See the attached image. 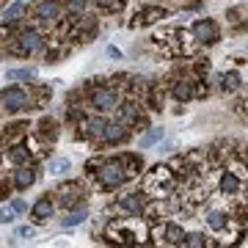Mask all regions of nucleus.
<instances>
[{
  "mask_svg": "<svg viewBox=\"0 0 248 248\" xmlns=\"http://www.w3.org/2000/svg\"><path fill=\"white\" fill-rule=\"evenodd\" d=\"M157 17H163V11H157V9H149V11H143V22H155Z\"/></svg>",
  "mask_w": 248,
  "mask_h": 248,
  "instance_id": "28",
  "label": "nucleus"
},
{
  "mask_svg": "<svg viewBox=\"0 0 248 248\" xmlns=\"http://www.w3.org/2000/svg\"><path fill=\"white\" fill-rule=\"evenodd\" d=\"M163 243H171V246H182V243H185V234H182V229H179L177 223H169V226H166Z\"/></svg>",
  "mask_w": 248,
  "mask_h": 248,
  "instance_id": "12",
  "label": "nucleus"
},
{
  "mask_svg": "<svg viewBox=\"0 0 248 248\" xmlns=\"http://www.w3.org/2000/svg\"><path fill=\"white\" fill-rule=\"evenodd\" d=\"M146 223L138 218H127L122 223H110L108 226V240L113 243H143L146 240Z\"/></svg>",
  "mask_w": 248,
  "mask_h": 248,
  "instance_id": "1",
  "label": "nucleus"
},
{
  "mask_svg": "<svg viewBox=\"0 0 248 248\" xmlns=\"http://www.w3.org/2000/svg\"><path fill=\"white\" fill-rule=\"evenodd\" d=\"M33 179H36V174L31 169H19L17 171V187H19V190L31 187V185H33Z\"/></svg>",
  "mask_w": 248,
  "mask_h": 248,
  "instance_id": "17",
  "label": "nucleus"
},
{
  "mask_svg": "<svg viewBox=\"0 0 248 248\" xmlns=\"http://www.w3.org/2000/svg\"><path fill=\"white\" fill-rule=\"evenodd\" d=\"M69 9H75V11H83V9H86V0H69Z\"/></svg>",
  "mask_w": 248,
  "mask_h": 248,
  "instance_id": "30",
  "label": "nucleus"
},
{
  "mask_svg": "<svg viewBox=\"0 0 248 248\" xmlns=\"http://www.w3.org/2000/svg\"><path fill=\"white\" fill-rule=\"evenodd\" d=\"M207 223H210V229L221 232V229H226L229 218H226V213H221V210H213V213H207Z\"/></svg>",
  "mask_w": 248,
  "mask_h": 248,
  "instance_id": "13",
  "label": "nucleus"
},
{
  "mask_svg": "<svg viewBox=\"0 0 248 248\" xmlns=\"http://www.w3.org/2000/svg\"><path fill=\"white\" fill-rule=\"evenodd\" d=\"M39 45H42V39L36 31H25L19 36V53H33V50H39Z\"/></svg>",
  "mask_w": 248,
  "mask_h": 248,
  "instance_id": "9",
  "label": "nucleus"
},
{
  "mask_svg": "<svg viewBox=\"0 0 248 248\" xmlns=\"http://www.w3.org/2000/svg\"><path fill=\"white\" fill-rule=\"evenodd\" d=\"M141 204H143V199L138 193L124 196V199H122V207H124V210H130V213H138V210H141Z\"/></svg>",
  "mask_w": 248,
  "mask_h": 248,
  "instance_id": "19",
  "label": "nucleus"
},
{
  "mask_svg": "<svg viewBox=\"0 0 248 248\" xmlns=\"http://www.w3.org/2000/svg\"><path fill=\"white\" fill-rule=\"evenodd\" d=\"M105 141H110V143H116V141H122L124 138V124H108L105 127V135H102Z\"/></svg>",
  "mask_w": 248,
  "mask_h": 248,
  "instance_id": "15",
  "label": "nucleus"
},
{
  "mask_svg": "<svg viewBox=\"0 0 248 248\" xmlns=\"http://www.w3.org/2000/svg\"><path fill=\"white\" fill-rule=\"evenodd\" d=\"M50 215H53V202L45 196V199H39V202L33 204V221L45 223V221H50Z\"/></svg>",
  "mask_w": 248,
  "mask_h": 248,
  "instance_id": "7",
  "label": "nucleus"
},
{
  "mask_svg": "<svg viewBox=\"0 0 248 248\" xmlns=\"http://www.w3.org/2000/svg\"><path fill=\"white\" fill-rule=\"evenodd\" d=\"M102 9H108V11H116V9H122V0H97Z\"/></svg>",
  "mask_w": 248,
  "mask_h": 248,
  "instance_id": "26",
  "label": "nucleus"
},
{
  "mask_svg": "<svg viewBox=\"0 0 248 248\" xmlns=\"http://www.w3.org/2000/svg\"><path fill=\"white\" fill-rule=\"evenodd\" d=\"M97 177H99V182L105 187H119V185H124V179H127V171H124V160H110V163H102L99 166V171H97Z\"/></svg>",
  "mask_w": 248,
  "mask_h": 248,
  "instance_id": "2",
  "label": "nucleus"
},
{
  "mask_svg": "<svg viewBox=\"0 0 248 248\" xmlns=\"http://www.w3.org/2000/svg\"><path fill=\"white\" fill-rule=\"evenodd\" d=\"M9 157L14 160V163H28V149H22V146H14V149L9 152Z\"/></svg>",
  "mask_w": 248,
  "mask_h": 248,
  "instance_id": "24",
  "label": "nucleus"
},
{
  "mask_svg": "<svg viewBox=\"0 0 248 248\" xmlns=\"http://www.w3.org/2000/svg\"><path fill=\"white\" fill-rule=\"evenodd\" d=\"M17 210H14V204H9V207H0V223H11L14 218H17Z\"/></svg>",
  "mask_w": 248,
  "mask_h": 248,
  "instance_id": "23",
  "label": "nucleus"
},
{
  "mask_svg": "<svg viewBox=\"0 0 248 248\" xmlns=\"http://www.w3.org/2000/svg\"><path fill=\"white\" fill-rule=\"evenodd\" d=\"M91 105L97 108V110H110V108H116V91L94 89L91 91Z\"/></svg>",
  "mask_w": 248,
  "mask_h": 248,
  "instance_id": "6",
  "label": "nucleus"
},
{
  "mask_svg": "<svg viewBox=\"0 0 248 248\" xmlns=\"http://www.w3.org/2000/svg\"><path fill=\"white\" fill-rule=\"evenodd\" d=\"M108 55H110V58H116V61H119V58H122V50H116V47H108Z\"/></svg>",
  "mask_w": 248,
  "mask_h": 248,
  "instance_id": "31",
  "label": "nucleus"
},
{
  "mask_svg": "<svg viewBox=\"0 0 248 248\" xmlns=\"http://www.w3.org/2000/svg\"><path fill=\"white\" fill-rule=\"evenodd\" d=\"M174 185V179H171V171L157 166V169H152V174L146 177V193L152 196H166Z\"/></svg>",
  "mask_w": 248,
  "mask_h": 248,
  "instance_id": "3",
  "label": "nucleus"
},
{
  "mask_svg": "<svg viewBox=\"0 0 248 248\" xmlns=\"http://www.w3.org/2000/svg\"><path fill=\"white\" fill-rule=\"evenodd\" d=\"M61 14V9H58V3L55 0H42L39 3V9H36V17L39 19H55Z\"/></svg>",
  "mask_w": 248,
  "mask_h": 248,
  "instance_id": "10",
  "label": "nucleus"
},
{
  "mask_svg": "<svg viewBox=\"0 0 248 248\" xmlns=\"http://www.w3.org/2000/svg\"><path fill=\"white\" fill-rule=\"evenodd\" d=\"M182 246H204V237L202 234H187V240L182 243Z\"/></svg>",
  "mask_w": 248,
  "mask_h": 248,
  "instance_id": "29",
  "label": "nucleus"
},
{
  "mask_svg": "<svg viewBox=\"0 0 248 248\" xmlns=\"http://www.w3.org/2000/svg\"><path fill=\"white\" fill-rule=\"evenodd\" d=\"M72 171V160L69 157H58L50 163V174H55V177H63V174H69Z\"/></svg>",
  "mask_w": 248,
  "mask_h": 248,
  "instance_id": "14",
  "label": "nucleus"
},
{
  "mask_svg": "<svg viewBox=\"0 0 248 248\" xmlns=\"http://www.w3.org/2000/svg\"><path fill=\"white\" fill-rule=\"evenodd\" d=\"M86 221V210H75V213H69L66 218H63V229H69V226H78V223Z\"/></svg>",
  "mask_w": 248,
  "mask_h": 248,
  "instance_id": "20",
  "label": "nucleus"
},
{
  "mask_svg": "<svg viewBox=\"0 0 248 248\" xmlns=\"http://www.w3.org/2000/svg\"><path fill=\"white\" fill-rule=\"evenodd\" d=\"M174 97L182 99V102L193 97V89H190V83H187V80H179L177 86H174Z\"/></svg>",
  "mask_w": 248,
  "mask_h": 248,
  "instance_id": "18",
  "label": "nucleus"
},
{
  "mask_svg": "<svg viewBox=\"0 0 248 248\" xmlns=\"http://www.w3.org/2000/svg\"><path fill=\"white\" fill-rule=\"evenodd\" d=\"M193 36L204 45H213V42H218V25L213 19H199L193 25Z\"/></svg>",
  "mask_w": 248,
  "mask_h": 248,
  "instance_id": "5",
  "label": "nucleus"
},
{
  "mask_svg": "<svg viewBox=\"0 0 248 248\" xmlns=\"http://www.w3.org/2000/svg\"><path fill=\"white\" fill-rule=\"evenodd\" d=\"M11 204H14V210H17V213H25V202H19V199H17V202H11Z\"/></svg>",
  "mask_w": 248,
  "mask_h": 248,
  "instance_id": "32",
  "label": "nucleus"
},
{
  "mask_svg": "<svg viewBox=\"0 0 248 248\" xmlns=\"http://www.w3.org/2000/svg\"><path fill=\"white\" fill-rule=\"evenodd\" d=\"M163 135H166V130H163V127H152L149 133H143L141 138H138V146H141V149H152L155 143L163 141Z\"/></svg>",
  "mask_w": 248,
  "mask_h": 248,
  "instance_id": "8",
  "label": "nucleus"
},
{
  "mask_svg": "<svg viewBox=\"0 0 248 248\" xmlns=\"http://www.w3.org/2000/svg\"><path fill=\"white\" fill-rule=\"evenodd\" d=\"M237 86H240V78H237V75H226V83H223V89L234 91Z\"/></svg>",
  "mask_w": 248,
  "mask_h": 248,
  "instance_id": "27",
  "label": "nucleus"
},
{
  "mask_svg": "<svg viewBox=\"0 0 248 248\" xmlns=\"http://www.w3.org/2000/svg\"><path fill=\"white\" fill-rule=\"evenodd\" d=\"M240 190V177L234 174V171H226L221 177V193L223 196H232V193H237Z\"/></svg>",
  "mask_w": 248,
  "mask_h": 248,
  "instance_id": "11",
  "label": "nucleus"
},
{
  "mask_svg": "<svg viewBox=\"0 0 248 248\" xmlns=\"http://www.w3.org/2000/svg\"><path fill=\"white\" fill-rule=\"evenodd\" d=\"M9 80H33L36 78V69H9L6 72Z\"/></svg>",
  "mask_w": 248,
  "mask_h": 248,
  "instance_id": "21",
  "label": "nucleus"
},
{
  "mask_svg": "<svg viewBox=\"0 0 248 248\" xmlns=\"http://www.w3.org/2000/svg\"><path fill=\"white\" fill-rule=\"evenodd\" d=\"M0 105L6 110H19V108L28 105V94L22 89H17V86H11V89H6L0 94Z\"/></svg>",
  "mask_w": 248,
  "mask_h": 248,
  "instance_id": "4",
  "label": "nucleus"
},
{
  "mask_svg": "<svg viewBox=\"0 0 248 248\" xmlns=\"http://www.w3.org/2000/svg\"><path fill=\"white\" fill-rule=\"evenodd\" d=\"M22 9H25V3H11L9 9H6V14H3V17H6V22H11V19H17L19 14H22Z\"/></svg>",
  "mask_w": 248,
  "mask_h": 248,
  "instance_id": "22",
  "label": "nucleus"
},
{
  "mask_svg": "<svg viewBox=\"0 0 248 248\" xmlns=\"http://www.w3.org/2000/svg\"><path fill=\"white\" fill-rule=\"evenodd\" d=\"M105 127L108 124L102 122V119H91V122H86V133H89L91 138H102V135H105Z\"/></svg>",
  "mask_w": 248,
  "mask_h": 248,
  "instance_id": "16",
  "label": "nucleus"
},
{
  "mask_svg": "<svg viewBox=\"0 0 248 248\" xmlns=\"http://www.w3.org/2000/svg\"><path fill=\"white\" fill-rule=\"evenodd\" d=\"M33 234H36L33 226H17V237H19V240H31Z\"/></svg>",
  "mask_w": 248,
  "mask_h": 248,
  "instance_id": "25",
  "label": "nucleus"
}]
</instances>
